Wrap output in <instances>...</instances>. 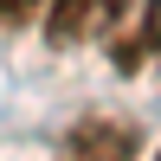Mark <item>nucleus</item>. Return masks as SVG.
<instances>
[{"label": "nucleus", "mask_w": 161, "mask_h": 161, "mask_svg": "<svg viewBox=\"0 0 161 161\" xmlns=\"http://www.w3.org/2000/svg\"><path fill=\"white\" fill-rule=\"evenodd\" d=\"M123 7L129 0H58V7L45 13V39L52 45H90V39H103L116 26Z\"/></svg>", "instance_id": "nucleus-3"}, {"label": "nucleus", "mask_w": 161, "mask_h": 161, "mask_svg": "<svg viewBox=\"0 0 161 161\" xmlns=\"http://www.w3.org/2000/svg\"><path fill=\"white\" fill-rule=\"evenodd\" d=\"M39 7H45V0H0V26H19V19H32Z\"/></svg>", "instance_id": "nucleus-4"}, {"label": "nucleus", "mask_w": 161, "mask_h": 161, "mask_svg": "<svg viewBox=\"0 0 161 161\" xmlns=\"http://www.w3.org/2000/svg\"><path fill=\"white\" fill-rule=\"evenodd\" d=\"M155 161H161V155H155Z\"/></svg>", "instance_id": "nucleus-5"}, {"label": "nucleus", "mask_w": 161, "mask_h": 161, "mask_svg": "<svg viewBox=\"0 0 161 161\" xmlns=\"http://www.w3.org/2000/svg\"><path fill=\"white\" fill-rule=\"evenodd\" d=\"M97 45L110 52V64H116L123 77H136L142 64H155V58H161V0H129Z\"/></svg>", "instance_id": "nucleus-1"}, {"label": "nucleus", "mask_w": 161, "mask_h": 161, "mask_svg": "<svg viewBox=\"0 0 161 161\" xmlns=\"http://www.w3.org/2000/svg\"><path fill=\"white\" fill-rule=\"evenodd\" d=\"M58 161H136V129L116 116H84V123H71Z\"/></svg>", "instance_id": "nucleus-2"}]
</instances>
